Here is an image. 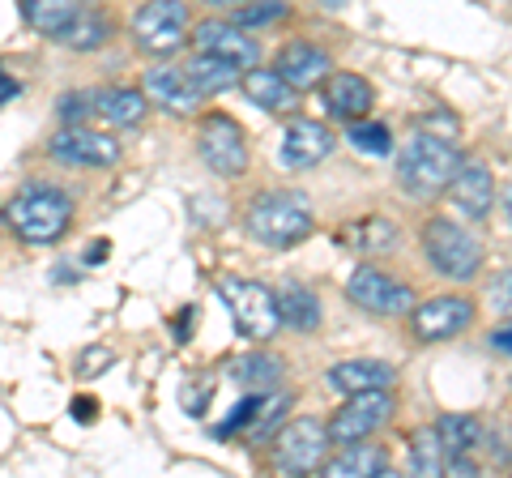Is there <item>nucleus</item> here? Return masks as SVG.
I'll use <instances>...</instances> for the list:
<instances>
[{"label":"nucleus","mask_w":512,"mask_h":478,"mask_svg":"<svg viewBox=\"0 0 512 478\" xmlns=\"http://www.w3.org/2000/svg\"><path fill=\"white\" fill-rule=\"evenodd\" d=\"M461 163H466V158H461L453 137L419 129L402 141V150H397V184H402L410 197L431 201V197L448 193V184H453Z\"/></svg>","instance_id":"obj_1"},{"label":"nucleus","mask_w":512,"mask_h":478,"mask_svg":"<svg viewBox=\"0 0 512 478\" xmlns=\"http://www.w3.org/2000/svg\"><path fill=\"white\" fill-rule=\"evenodd\" d=\"M5 218L22 244H35V248L56 244V239H64V231L73 227V197L56 184H26V188H18V197L9 201Z\"/></svg>","instance_id":"obj_2"},{"label":"nucleus","mask_w":512,"mask_h":478,"mask_svg":"<svg viewBox=\"0 0 512 478\" xmlns=\"http://www.w3.org/2000/svg\"><path fill=\"white\" fill-rule=\"evenodd\" d=\"M312 201L291 188H269L248 205V235L265 248H295L312 235Z\"/></svg>","instance_id":"obj_3"},{"label":"nucleus","mask_w":512,"mask_h":478,"mask_svg":"<svg viewBox=\"0 0 512 478\" xmlns=\"http://www.w3.org/2000/svg\"><path fill=\"white\" fill-rule=\"evenodd\" d=\"M218 299L227 304L235 329L244 333L248 342H269L274 333L282 329V316H278V299L265 282H252V278H239V274H222L214 282Z\"/></svg>","instance_id":"obj_4"},{"label":"nucleus","mask_w":512,"mask_h":478,"mask_svg":"<svg viewBox=\"0 0 512 478\" xmlns=\"http://www.w3.org/2000/svg\"><path fill=\"white\" fill-rule=\"evenodd\" d=\"M423 257L440 269L448 282H470L483 269V244L453 218H427L423 222Z\"/></svg>","instance_id":"obj_5"},{"label":"nucleus","mask_w":512,"mask_h":478,"mask_svg":"<svg viewBox=\"0 0 512 478\" xmlns=\"http://www.w3.org/2000/svg\"><path fill=\"white\" fill-rule=\"evenodd\" d=\"M325 449H329L325 423L295 419L269 440V466H274L278 478H308L325 466Z\"/></svg>","instance_id":"obj_6"},{"label":"nucleus","mask_w":512,"mask_h":478,"mask_svg":"<svg viewBox=\"0 0 512 478\" xmlns=\"http://www.w3.org/2000/svg\"><path fill=\"white\" fill-rule=\"evenodd\" d=\"M197 154L201 163L210 167L214 175H222V180H239V175L248 171V133L239 129L235 116H222V111H214V116L201 120V133H197Z\"/></svg>","instance_id":"obj_7"},{"label":"nucleus","mask_w":512,"mask_h":478,"mask_svg":"<svg viewBox=\"0 0 512 478\" xmlns=\"http://www.w3.org/2000/svg\"><path fill=\"white\" fill-rule=\"evenodd\" d=\"M346 295H350V304H359L372 316H410L414 312V286L384 274L376 265H359L355 274L346 278Z\"/></svg>","instance_id":"obj_8"},{"label":"nucleus","mask_w":512,"mask_h":478,"mask_svg":"<svg viewBox=\"0 0 512 478\" xmlns=\"http://www.w3.org/2000/svg\"><path fill=\"white\" fill-rule=\"evenodd\" d=\"M133 39L150 56L180 52L188 39V9L180 0H150V5H141L133 13Z\"/></svg>","instance_id":"obj_9"},{"label":"nucleus","mask_w":512,"mask_h":478,"mask_svg":"<svg viewBox=\"0 0 512 478\" xmlns=\"http://www.w3.org/2000/svg\"><path fill=\"white\" fill-rule=\"evenodd\" d=\"M397 406L393 393H363V397H346V406L333 414L325 423V436L329 444H338V449H350V444H363L372 432H380L384 423H389V414Z\"/></svg>","instance_id":"obj_10"},{"label":"nucleus","mask_w":512,"mask_h":478,"mask_svg":"<svg viewBox=\"0 0 512 478\" xmlns=\"http://www.w3.org/2000/svg\"><path fill=\"white\" fill-rule=\"evenodd\" d=\"M192 43H197V56L222 60V65H231L239 77L261 69V43H256L248 30L231 26L227 18H205L197 26V35H192Z\"/></svg>","instance_id":"obj_11"},{"label":"nucleus","mask_w":512,"mask_h":478,"mask_svg":"<svg viewBox=\"0 0 512 478\" xmlns=\"http://www.w3.org/2000/svg\"><path fill=\"white\" fill-rule=\"evenodd\" d=\"M474 312H478L474 299H466V295H436V299H427V304H414L410 329L419 342H448L474 325Z\"/></svg>","instance_id":"obj_12"},{"label":"nucleus","mask_w":512,"mask_h":478,"mask_svg":"<svg viewBox=\"0 0 512 478\" xmlns=\"http://www.w3.org/2000/svg\"><path fill=\"white\" fill-rule=\"evenodd\" d=\"M47 150H52V158L73 163V167H116L124 154L120 141L99 129H60Z\"/></svg>","instance_id":"obj_13"},{"label":"nucleus","mask_w":512,"mask_h":478,"mask_svg":"<svg viewBox=\"0 0 512 478\" xmlns=\"http://www.w3.org/2000/svg\"><path fill=\"white\" fill-rule=\"evenodd\" d=\"M333 146H338V137L329 133V124L320 120H308V116H295L291 124H286L282 133V167H316L325 163V158L333 154Z\"/></svg>","instance_id":"obj_14"},{"label":"nucleus","mask_w":512,"mask_h":478,"mask_svg":"<svg viewBox=\"0 0 512 478\" xmlns=\"http://www.w3.org/2000/svg\"><path fill=\"white\" fill-rule=\"evenodd\" d=\"M274 73H278L295 94H303V90L329 82L333 60H329L325 47H316V43H286L282 52H278V60H274Z\"/></svg>","instance_id":"obj_15"},{"label":"nucleus","mask_w":512,"mask_h":478,"mask_svg":"<svg viewBox=\"0 0 512 478\" xmlns=\"http://www.w3.org/2000/svg\"><path fill=\"white\" fill-rule=\"evenodd\" d=\"M448 201H453V210H461V218L470 222H483L495 205V180H491V167L478 163V158H466L461 171L453 175V184H448Z\"/></svg>","instance_id":"obj_16"},{"label":"nucleus","mask_w":512,"mask_h":478,"mask_svg":"<svg viewBox=\"0 0 512 478\" xmlns=\"http://www.w3.org/2000/svg\"><path fill=\"white\" fill-rule=\"evenodd\" d=\"M393 363H380V359H346V363H333L325 372V385L342 397H363V393H393Z\"/></svg>","instance_id":"obj_17"},{"label":"nucleus","mask_w":512,"mask_h":478,"mask_svg":"<svg viewBox=\"0 0 512 478\" xmlns=\"http://www.w3.org/2000/svg\"><path fill=\"white\" fill-rule=\"evenodd\" d=\"M372 107H376V90H372L367 77L346 73V69H333L329 73V82H325V111H329L333 120L359 124Z\"/></svg>","instance_id":"obj_18"},{"label":"nucleus","mask_w":512,"mask_h":478,"mask_svg":"<svg viewBox=\"0 0 512 478\" xmlns=\"http://www.w3.org/2000/svg\"><path fill=\"white\" fill-rule=\"evenodd\" d=\"M141 86H146L141 90L146 99L175 111V116H188V111L201 107V94L192 90V82L184 77V65H150L146 77H141Z\"/></svg>","instance_id":"obj_19"},{"label":"nucleus","mask_w":512,"mask_h":478,"mask_svg":"<svg viewBox=\"0 0 512 478\" xmlns=\"http://www.w3.org/2000/svg\"><path fill=\"white\" fill-rule=\"evenodd\" d=\"M150 99L133 86H103L94 90V116H103L111 129H133V124L146 120Z\"/></svg>","instance_id":"obj_20"},{"label":"nucleus","mask_w":512,"mask_h":478,"mask_svg":"<svg viewBox=\"0 0 512 478\" xmlns=\"http://www.w3.org/2000/svg\"><path fill=\"white\" fill-rule=\"evenodd\" d=\"M384 466H389V453L380 444L363 440V444H350V449H338L325 466L316 470V478H376Z\"/></svg>","instance_id":"obj_21"},{"label":"nucleus","mask_w":512,"mask_h":478,"mask_svg":"<svg viewBox=\"0 0 512 478\" xmlns=\"http://www.w3.org/2000/svg\"><path fill=\"white\" fill-rule=\"evenodd\" d=\"M227 372H231L235 385L256 389V397H265V393H278V385L286 380V363L278 355H269V350H248V355H239Z\"/></svg>","instance_id":"obj_22"},{"label":"nucleus","mask_w":512,"mask_h":478,"mask_svg":"<svg viewBox=\"0 0 512 478\" xmlns=\"http://www.w3.org/2000/svg\"><path fill=\"white\" fill-rule=\"evenodd\" d=\"M338 239L350 252H359V257H376V252H393L397 248V227L389 218H380V214H367V218L346 222V227L338 231Z\"/></svg>","instance_id":"obj_23"},{"label":"nucleus","mask_w":512,"mask_h":478,"mask_svg":"<svg viewBox=\"0 0 512 478\" xmlns=\"http://www.w3.org/2000/svg\"><path fill=\"white\" fill-rule=\"evenodd\" d=\"M239 86H244V94L256 107L274 111V116H291V111L299 107V94L286 86L274 69H252V73L239 77Z\"/></svg>","instance_id":"obj_24"},{"label":"nucleus","mask_w":512,"mask_h":478,"mask_svg":"<svg viewBox=\"0 0 512 478\" xmlns=\"http://www.w3.org/2000/svg\"><path fill=\"white\" fill-rule=\"evenodd\" d=\"M274 299H278L282 325H291L299 333H312V329H320V321H325L316 291H312V286H303V282H282V291Z\"/></svg>","instance_id":"obj_25"},{"label":"nucleus","mask_w":512,"mask_h":478,"mask_svg":"<svg viewBox=\"0 0 512 478\" xmlns=\"http://www.w3.org/2000/svg\"><path fill=\"white\" fill-rule=\"evenodd\" d=\"M82 9L86 5H77V0H22V18L30 30H39V35L47 39H56L69 30L77 18H82Z\"/></svg>","instance_id":"obj_26"},{"label":"nucleus","mask_w":512,"mask_h":478,"mask_svg":"<svg viewBox=\"0 0 512 478\" xmlns=\"http://www.w3.org/2000/svg\"><path fill=\"white\" fill-rule=\"evenodd\" d=\"M436 436H440L444 457H474L478 449H483V440H487V427H483L478 414H444Z\"/></svg>","instance_id":"obj_27"},{"label":"nucleus","mask_w":512,"mask_h":478,"mask_svg":"<svg viewBox=\"0 0 512 478\" xmlns=\"http://www.w3.org/2000/svg\"><path fill=\"white\" fill-rule=\"evenodd\" d=\"M295 406V397L291 393H265V397H256V410H252V419H248V444H265V440H274L282 427H286V410Z\"/></svg>","instance_id":"obj_28"},{"label":"nucleus","mask_w":512,"mask_h":478,"mask_svg":"<svg viewBox=\"0 0 512 478\" xmlns=\"http://www.w3.org/2000/svg\"><path fill=\"white\" fill-rule=\"evenodd\" d=\"M402 478H444V449L436 427H419L410 436V466Z\"/></svg>","instance_id":"obj_29"},{"label":"nucleus","mask_w":512,"mask_h":478,"mask_svg":"<svg viewBox=\"0 0 512 478\" xmlns=\"http://www.w3.org/2000/svg\"><path fill=\"white\" fill-rule=\"evenodd\" d=\"M184 77L192 82V90L201 94V99H210V94H222L239 86V73L231 65H222V60H210V56H192L184 65Z\"/></svg>","instance_id":"obj_30"},{"label":"nucleus","mask_w":512,"mask_h":478,"mask_svg":"<svg viewBox=\"0 0 512 478\" xmlns=\"http://www.w3.org/2000/svg\"><path fill=\"white\" fill-rule=\"evenodd\" d=\"M107 39H111V22L103 18L99 9H82V18H77V22L60 35V43L73 47V52H94V47H103Z\"/></svg>","instance_id":"obj_31"},{"label":"nucleus","mask_w":512,"mask_h":478,"mask_svg":"<svg viewBox=\"0 0 512 478\" xmlns=\"http://www.w3.org/2000/svg\"><path fill=\"white\" fill-rule=\"evenodd\" d=\"M286 13H291V5H282V0H265V5H235L227 13V22L239 26V30H261L269 22H282Z\"/></svg>","instance_id":"obj_32"},{"label":"nucleus","mask_w":512,"mask_h":478,"mask_svg":"<svg viewBox=\"0 0 512 478\" xmlns=\"http://www.w3.org/2000/svg\"><path fill=\"white\" fill-rule=\"evenodd\" d=\"M346 141L355 150H363V154H393V133L384 129V124H367V120H359V124H350V133H346Z\"/></svg>","instance_id":"obj_33"},{"label":"nucleus","mask_w":512,"mask_h":478,"mask_svg":"<svg viewBox=\"0 0 512 478\" xmlns=\"http://www.w3.org/2000/svg\"><path fill=\"white\" fill-rule=\"evenodd\" d=\"M86 116H94V90H73L60 99L64 129H86Z\"/></svg>","instance_id":"obj_34"},{"label":"nucleus","mask_w":512,"mask_h":478,"mask_svg":"<svg viewBox=\"0 0 512 478\" xmlns=\"http://www.w3.org/2000/svg\"><path fill=\"white\" fill-rule=\"evenodd\" d=\"M487 304H491L495 312L512 316V269H508V274H495V278L487 282Z\"/></svg>","instance_id":"obj_35"},{"label":"nucleus","mask_w":512,"mask_h":478,"mask_svg":"<svg viewBox=\"0 0 512 478\" xmlns=\"http://www.w3.org/2000/svg\"><path fill=\"white\" fill-rule=\"evenodd\" d=\"M444 478H491L478 457H444Z\"/></svg>","instance_id":"obj_36"},{"label":"nucleus","mask_w":512,"mask_h":478,"mask_svg":"<svg viewBox=\"0 0 512 478\" xmlns=\"http://www.w3.org/2000/svg\"><path fill=\"white\" fill-rule=\"evenodd\" d=\"M22 94V86H18V77H9L5 69H0V107H5L9 99H18Z\"/></svg>","instance_id":"obj_37"},{"label":"nucleus","mask_w":512,"mask_h":478,"mask_svg":"<svg viewBox=\"0 0 512 478\" xmlns=\"http://www.w3.org/2000/svg\"><path fill=\"white\" fill-rule=\"evenodd\" d=\"M491 346H495V350H504V355H512V325L495 329V333H491Z\"/></svg>","instance_id":"obj_38"},{"label":"nucleus","mask_w":512,"mask_h":478,"mask_svg":"<svg viewBox=\"0 0 512 478\" xmlns=\"http://www.w3.org/2000/svg\"><path fill=\"white\" fill-rule=\"evenodd\" d=\"M73 410H77V419H82V423H90L94 419V397H77Z\"/></svg>","instance_id":"obj_39"},{"label":"nucleus","mask_w":512,"mask_h":478,"mask_svg":"<svg viewBox=\"0 0 512 478\" xmlns=\"http://www.w3.org/2000/svg\"><path fill=\"white\" fill-rule=\"evenodd\" d=\"M504 210H508V222H512V184L504 188Z\"/></svg>","instance_id":"obj_40"},{"label":"nucleus","mask_w":512,"mask_h":478,"mask_svg":"<svg viewBox=\"0 0 512 478\" xmlns=\"http://www.w3.org/2000/svg\"><path fill=\"white\" fill-rule=\"evenodd\" d=\"M376 478H402V474H397V470H389V466H384V470H380Z\"/></svg>","instance_id":"obj_41"},{"label":"nucleus","mask_w":512,"mask_h":478,"mask_svg":"<svg viewBox=\"0 0 512 478\" xmlns=\"http://www.w3.org/2000/svg\"><path fill=\"white\" fill-rule=\"evenodd\" d=\"M508 470H512V453H508Z\"/></svg>","instance_id":"obj_42"},{"label":"nucleus","mask_w":512,"mask_h":478,"mask_svg":"<svg viewBox=\"0 0 512 478\" xmlns=\"http://www.w3.org/2000/svg\"><path fill=\"white\" fill-rule=\"evenodd\" d=\"M0 218H5V210H0Z\"/></svg>","instance_id":"obj_43"}]
</instances>
